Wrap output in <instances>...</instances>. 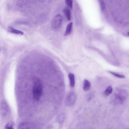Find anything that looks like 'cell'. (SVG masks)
<instances>
[{
    "mask_svg": "<svg viewBox=\"0 0 129 129\" xmlns=\"http://www.w3.org/2000/svg\"><path fill=\"white\" fill-rule=\"evenodd\" d=\"M30 127V124L27 122H24L20 123L18 129H29Z\"/></svg>",
    "mask_w": 129,
    "mask_h": 129,
    "instance_id": "cell-7",
    "label": "cell"
},
{
    "mask_svg": "<svg viewBox=\"0 0 129 129\" xmlns=\"http://www.w3.org/2000/svg\"><path fill=\"white\" fill-rule=\"evenodd\" d=\"M109 72L112 75L117 77L120 78H125V76L123 75H121V74L112 71H109Z\"/></svg>",
    "mask_w": 129,
    "mask_h": 129,
    "instance_id": "cell-14",
    "label": "cell"
},
{
    "mask_svg": "<svg viewBox=\"0 0 129 129\" xmlns=\"http://www.w3.org/2000/svg\"><path fill=\"white\" fill-rule=\"evenodd\" d=\"M5 129H14L12 124L8 123L5 126Z\"/></svg>",
    "mask_w": 129,
    "mask_h": 129,
    "instance_id": "cell-16",
    "label": "cell"
},
{
    "mask_svg": "<svg viewBox=\"0 0 129 129\" xmlns=\"http://www.w3.org/2000/svg\"><path fill=\"white\" fill-rule=\"evenodd\" d=\"M32 96L34 100L38 101L42 96L43 86L41 79L37 77H34L33 79Z\"/></svg>",
    "mask_w": 129,
    "mask_h": 129,
    "instance_id": "cell-1",
    "label": "cell"
},
{
    "mask_svg": "<svg viewBox=\"0 0 129 129\" xmlns=\"http://www.w3.org/2000/svg\"><path fill=\"white\" fill-rule=\"evenodd\" d=\"M112 91V88L111 86L108 87L105 91V94L106 96H108L111 94Z\"/></svg>",
    "mask_w": 129,
    "mask_h": 129,
    "instance_id": "cell-13",
    "label": "cell"
},
{
    "mask_svg": "<svg viewBox=\"0 0 129 129\" xmlns=\"http://www.w3.org/2000/svg\"><path fill=\"white\" fill-rule=\"evenodd\" d=\"M65 115L64 113H61L59 115L58 117V120L59 123H62L64 120Z\"/></svg>",
    "mask_w": 129,
    "mask_h": 129,
    "instance_id": "cell-12",
    "label": "cell"
},
{
    "mask_svg": "<svg viewBox=\"0 0 129 129\" xmlns=\"http://www.w3.org/2000/svg\"><path fill=\"white\" fill-rule=\"evenodd\" d=\"M63 11L68 20L70 21L71 18V12L70 10L68 7H66L64 9Z\"/></svg>",
    "mask_w": 129,
    "mask_h": 129,
    "instance_id": "cell-9",
    "label": "cell"
},
{
    "mask_svg": "<svg viewBox=\"0 0 129 129\" xmlns=\"http://www.w3.org/2000/svg\"></svg>",
    "mask_w": 129,
    "mask_h": 129,
    "instance_id": "cell-19",
    "label": "cell"
},
{
    "mask_svg": "<svg viewBox=\"0 0 129 129\" xmlns=\"http://www.w3.org/2000/svg\"><path fill=\"white\" fill-rule=\"evenodd\" d=\"M1 111L3 115H6L8 111V107L6 103L4 102H2L0 106Z\"/></svg>",
    "mask_w": 129,
    "mask_h": 129,
    "instance_id": "cell-5",
    "label": "cell"
},
{
    "mask_svg": "<svg viewBox=\"0 0 129 129\" xmlns=\"http://www.w3.org/2000/svg\"><path fill=\"white\" fill-rule=\"evenodd\" d=\"M76 99V95L75 93L73 92H69L66 99V105L69 106H73L75 103Z\"/></svg>",
    "mask_w": 129,
    "mask_h": 129,
    "instance_id": "cell-4",
    "label": "cell"
},
{
    "mask_svg": "<svg viewBox=\"0 0 129 129\" xmlns=\"http://www.w3.org/2000/svg\"></svg>",
    "mask_w": 129,
    "mask_h": 129,
    "instance_id": "cell-18",
    "label": "cell"
},
{
    "mask_svg": "<svg viewBox=\"0 0 129 129\" xmlns=\"http://www.w3.org/2000/svg\"><path fill=\"white\" fill-rule=\"evenodd\" d=\"M127 92L125 90H117L115 94L114 101L117 104H123L127 98Z\"/></svg>",
    "mask_w": 129,
    "mask_h": 129,
    "instance_id": "cell-2",
    "label": "cell"
},
{
    "mask_svg": "<svg viewBox=\"0 0 129 129\" xmlns=\"http://www.w3.org/2000/svg\"><path fill=\"white\" fill-rule=\"evenodd\" d=\"M68 77L70 80V85L71 87L73 88L75 84V77L74 74L71 73L69 74Z\"/></svg>",
    "mask_w": 129,
    "mask_h": 129,
    "instance_id": "cell-11",
    "label": "cell"
},
{
    "mask_svg": "<svg viewBox=\"0 0 129 129\" xmlns=\"http://www.w3.org/2000/svg\"><path fill=\"white\" fill-rule=\"evenodd\" d=\"M73 26V23L71 22L69 23L66 27V31L64 36H67L70 35L71 33Z\"/></svg>",
    "mask_w": 129,
    "mask_h": 129,
    "instance_id": "cell-6",
    "label": "cell"
},
{
    "mask_svg": "<svg viewBox=\"0 0 129 129\" xmlns=\"http://www.w3.org/2000/svg\"><path fill=\"white\" fill-rule=\"evenodd\" d=\"M8 30L9 32L11 33L23 35V32L18 30L15 29L12 27H9L8 28Z\"/></svg>",
    "mask_w": 129,
    "mask_h": 129,
    "instance_id": "cell-10",
    "label": "cell"
},
{
    "mask_svg": "<svg viewBox=\"0 0 129 129\" xmlns=\"http://www.w3.org/2000/svg\"><path fill=\"white\" fill-rule=\"evenodd\" d=\"M100 3L102 11H103L105 9V3L103 1H100Z\"/></svg>",
    "mask_w": 129,
    "mask_h": 129,
    "instance_id": "cell-17",
    "label": "cell"
},
{
    "mask_svg": "<svg viewBox=\"0 0 129 129\" xmlns=\"http://www.w3.org/2000/svg\"><path fill=\"white\" fill-rule=\"evenodd\" d=\"M67 6L70 8L72 9L73 7V1L72 0H66L65 1Z\"/></svg>",
    "mask_w": 129,
    "mask_h": 129,
    "instance_id": "cell-15",
    "label": "cell"
},
{
    "mask_svg": "<svg viewBox=\"0 0 129 129\" xmlns=\"http://www.w3.org/2000/svg\"><path fill=\"white\" fill-rule=\"evenodd\" d=\"M63 18L61 15H57L53 19L52 27L54 30H57L61 27L63 23Z\"/></svg>",
    "mask_w": 129,
    "mask_h": 129,
    "instance_id": "cell-3",
    "label": "cell"
},
{
    "mask_svg": "<svg viewBox=\"0 0 129 129\" xmlns=\"http://www.w3.org/2000/svg\"><path fill=\"white\" fill-rule=\"evenodd\" d=\"M91 87V84L87 79H85L83 81V90L87 91L89 90Z\"/></svg>",
    "mask_w": 129,
    "mask_h": 129,
    "instance_id": "cell-8",
    "label": "cell"
}]
</instances>
